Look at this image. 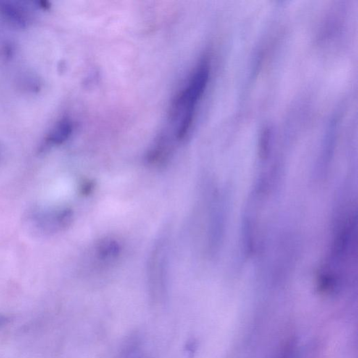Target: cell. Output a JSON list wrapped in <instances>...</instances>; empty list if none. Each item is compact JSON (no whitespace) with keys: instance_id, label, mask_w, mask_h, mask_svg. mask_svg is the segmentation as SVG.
<instances>
[{"instance_id":"obj_1","label":"cell","mask_w":358,"mask_h":358,"mask_svg":"<svg viewBox=\"0 0 358 358\" xmlns=\"http://www.w3.org/2000/svg\"><path fill=\"white\" fill-rule=\"evenodd\" d=\"M210 78V67L203 61L195 71L186 86L176 98L170 112V124L176 141H184L193 125L197 107Z\"/></svg>"},{"instance_id":"obj_2","label":"cell","mask_w":358,"mask_h":358,"mask_svg":"<svg viewBox=\"0 0 358 358\" xmlns=\"http://www.w3.org/2000/svg\"><path fill=\"white\" fill-rule=\"evenodd\" d=\"M169 262V238L167 233H163L153 245L148 259V283L155 294H161L165 289Z\"/></svg>"},{"instance_id":"obj_3","label":"cell","mask_w":358,"mask_h":358,"mask_svg":"<svg viewBox=\"0 0 358 358\" xmlns=\"http://www.w3.org/2000/svg\"><path fill=\"white\" fill-rule=\"evenodd\" d=\"M122 245L114 237H104L95 244L94 254L96 259L101 263H111L121 254Z\"/></svg>"},{"instance_id":"obj_4","label":"cell","mask_w":358,"mask_h":358,"mask_svg":"<svg viewBox=\"0 0 358 358\" xmlns=\"http://www.w3.org/2000/svg\"><path fill=\"white\" fill-rule=\"evenodd\" d=\"M72 132V124L70 120L65 119L61 121L51 136V140L55 143H60L69 138Z\"/></svg>"}]
</instances>
